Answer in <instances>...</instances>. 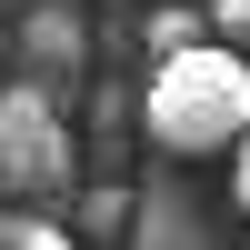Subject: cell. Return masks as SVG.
Masks as SVG:
<instances>
[{
    "label": "cell",
    "instance_id": "3",
    "mask_svg": "<svg viewBox=\"0 0 250 250\" xmlns=\"http://www.w3.org/2000/svg\"><path fill=\"white\" fill-rule=\"evenodd\" d=\"M20 50H30L40 70H70V60H80V20H70V0H40V10L20 20Z\"/></svg>",
    "mask_w": 250,
    "mask_h": 250
},
{
    "label": "cell",
    "instance_id": "6",
    "mask_svg": "<svg viewBox=\"0 0 250 250\" xmlns=\"http://www.w3.org/2000/svg\"><path fill=\"white\" fill-rule=\"evenodd\" d=\"M80 230H90V240H120V230H130V190H90Z\"/></svg>",
    "mask_w": 250,
    "mask_h": 250
},
{
    "label": "cell",
    "instance_id": "1",
    "mask_svg": "<svg viewBox=\"0 0 250 250\" xmlns=\"http://www.w3.org/2000/svg\"><path fill=\"white\" fill-rule=\"evenodd\" d=\"M140 130L170 160L240 150L250 140V60L220 50V40H200V50H180V60H150V80H140Z\"/></svg>",
    "mask_w": 250,
    "mask_h": 250
},
{
    "label": "cell",
    "instance_id": "5",
    "mask_svg": "<svg viewBox=\"0 0 250 250\" xmlns=\"http://www.w3.org/2000/svg\"><path fill=\"white\" fill-rule=\"evenodd\" d=\"M0 250H80V240L50 230V220H30V210H0Z\"/></svg>",
    "mask_w": 250,
    "mask_h": 250
},
{
    "label": "cell",
    "instance_id": "8",
    "mask_svg": "<svg viewBox=\"0 0 250 250\" xmlns=\"http://www.w3.org/2000/svg\"><path fill=\"white\" fill-rule=\"evenodd\" d=\"M230 200H240V220H250V140L230 150Z\"/></svg>",
    "mask_w": 250,
    "mask_h": 250
},
{
    "label": "cell",
    "instance_id": "2",
    "mask_svg": "<svg viewBox=\"0 0 250 250\" xmlns=\"http://www.w3.org/2000/svg\"><path fill=\"white\" fill-rule=\"evenodd\" d=\"M60 180H70V130H60L50 90H0V190L50 200Z\"/></svg>",
    "mask_w": 250,
    "mask_h": 250
},
{
    "label": "cell",
    "instance_id": "4",
    "mask_svg": "<svg viewBox=\"0 0 250 250\" xmlns=\"http://www.w3.org/2000/svg\"><path fill=\"white\" fill-rule=\"evenodd\" d=\"M140 40H150V60H180V50H200V40H210V10H190V0H160V10L140 20Z\"/></svg>",
    "mask_w": 250,
    "mask_h": 250
},
{
    "label": "cell",
    "instance_id": "9",
    "mask_svg": "<svg viewBox=\"0 0 250 250\" xmlns=\"http://www.w3.org/2000/svg\"><path fill=\"white\" fill-rule=\"evenodd\" d=\"M10 10H20V20H30V10H40V0H10Z\"/></svg>",
    "mask_w": 250,
    "mask_h": 250
},
{
    "label": "cell",
    "instance_id": "7",
    "mask_svg": "<svg viewBox=\"0 0 250 250\" xmlns=\"http://www.w3.org/2000/svg\"><path fill=\"white\" fill-rule=\"evenodd\" d=\"M200 10H210V40H220V50L250 60V0H200Z\"/></svg>",
    "mask_w": 250,
    "mask_h": 250
}]
</instances>
